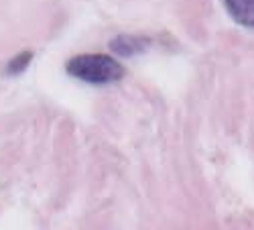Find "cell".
<instances>
[{"instance_id": "1", "label": "cell", "mask_w": 254, "mask_h": 230, "mask_svg": "<svg viewBox=\"0 0 254 230\" xmlns=\"http://www.w3.org/2000/svg\"><path fill=\"white\" fill-rule=\"evenodd\" d=\"M65 72L71 77L86 83H94V86H106V83L120 81L126 74L120 61L104 53H86L71 57L65 66Z\"/></svg>"}, {"instance_id": "2", "label": "cell", "mask_w": 254, "mask_h": 230, "mask_svg": "<svg viewBox=\"0 0 254 230\" xmlns=\"http://www.w3.org/2000/svg\"><path fill=\"white\" fill-rule=\"evenodd\" d=\"M153 41L149 37H136V35H120L116 37L110 47L116 55L120 57H132V55H138L142 51H146L151 47Z\"/></svg>"}, {"instance_id": "3", "label": "cell", "mask_w": 254, "mask_h": 230, "mask_svg": "<svg viewBox=\"0 0 254 230\" xmlns=\"http://www.w3.org/2000/svg\"><path fill=\"white\" fill-rule=\"evenodd\" d=\"M222 4L234 23L254 29V0H222Z\"/></svg>"}, {"instance_id": "4", "label": "cell", "mask_w": 254, "mask_h": 230, "mask_svg": "<svg viewBox=\"0 0 254 230\" xmlns=\"http://www.w3.org/2000/svg\"><path fill=\"white\" fill-rule=\"evenodd\" d=\"M29 61H31V53H23V55H20V57H16V59H12L10 61V66H8V74H20V72H23L27 66H29Z\"/></svg>"}]
</instances>
